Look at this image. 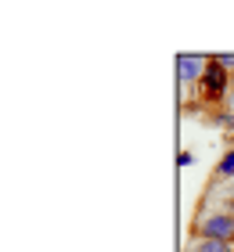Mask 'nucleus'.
I'll return each mask as SVG.
<instances>
[{
	"mask_svg": "<svg viewBox=\"0 0 234 252\" xmlns=\"http://www.w3.org/2000/svg\"><path fill=\"white\" fill-rule=\"evenodd\" d=\"M198 242H234V213H205L195 223Z\"/></svg>",
	"mask_w": 234,
	"mask_h": 252,
	"instance_id": "1",
	"label": "nucleus"
},
{
	"mask_svg": "<svg viewBox=\"0 0 234 252\" xmlns=\"http://www.w3.org/2000/svg\"><path fill=\"white\" fill-rule=\"evenodd\" d=\"M231 72L227 68H220L216 65V58L209 62V68H205V76H202V83H198V90H202V97L213 105V101H220V97H227L231 94Z\"/></svg>",
	"mask_w": 234,
	"mask_h": 252,
	"instance_id": "2",
	"label": "nucleus"
},
{
	"mask_svg": "<svg viewBox=\"0 0 234 252\" xmlns=\"http://www.w3.org/2000/svg\"><path fill=\"white\" fill-rule=\"evenodd\" d=\"M205 68H209V62L205 58H198V54H180L177 58V79L180 83H202V76H205Z\"/></svg>",
	"mask_w": 234,
	"mask_h": 252,
	"instance_id": "3",
	"label": "nucleus"
},
{
	"mask_svg": "<svg viewBox=\"0 0 234 252\" xmlns=\"http://www.w3.org/2000/svg\"><path fill=\"white\" fill-rule=\"evenodd\" d=\"M216 177H220V180H234V144L224 152V158L216 162Z\"/></svg>",
	"mask_w": 234,
	"mask_h": 252,
	"instance_id": "4",
	"label": "nucleus"
},
{
	"mask_svg": "<svg viewBox=\"0 0 234 252\" xmlns=\"http://www.w3.org/2000/svg\"><path fill=\"white\" fill-rule=\"evenodd\" d=\"M216 126H220V130H227V141H234V112H220Z\"/></svg>",
	"mask_w": 234,
	"mask_h": 252,
	"instance_id": "5",
	"label": "nucleus"
},
{
	"mask_svg": "<svg viewBox=\"0 0 234 252\" xmlns=\"http://www.w3.org/2000/svg\"><path fill=\"white\" fill-rule=\"evenodd\" d=\"M216 65L227 68V72H234V54H216Z\"/></svg>",
	"mask_w": 234,
	"mask_h": 252,
	"instance_id": "6",
	"label": "nucleus"
},
{
	"mask_svg": "<svg viewBox=\"0 0 234 252\" xmlns=\"http://www.w3.org/2000/svg\"><path fill=\"white\" fill-rule=\"evenodd\" d=\"M177 166H180V169L195 166V155H191V152H180V155H177Z\"/></svg>",
	"mask_w": 234,
	"mask_h": 252,
	"instance_id": "7",
	"label": "nucleus"
},
{
	"mask_svg": "<svg viewBox=\"0 0 234 252\" xmlns=\"http://www.w3.org/2000/svg\"><path fill=\"white\" fill-rule=\"evenodd\" d=\"M231 112H234V87H231Z\"/></svg>",
	"mask_w": 234,
	"mask_h": 252,
	"instance_id": "8",
	"label": "nucleus"
},
{
	"mask_svg": "<svg viewBox=\"0 0 234 252\" xmlns=\"http://www.w3.org/2000/svg\"><path fill=\"white\" fill-rule=\"evenodd\" d=\"M231 83H234V72H231Z\"/></svg>",
	"mask_w": 234,
	"mask_h": 252,
	"instance_id": "9",
	"label": "nucleus"
}]
</instances>
